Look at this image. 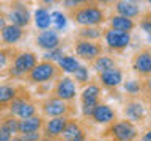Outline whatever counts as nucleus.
<instances>
[{
  "mask_svg": "<svg viewBox=\"0 0 151 141\" xmlns=\"http://www.w3.org/2000/svg\"><path fill=\"white\" fill-rule=\"evenodd\" d=\"M66 16L79 27H101L107 19L99 2H80L73 9H68Z\"/></svg>",
  "mask_w": 151,
  "mask_h": 141,
  "instance_id": "1",
  "label": "nucleus"
},
{
  "mask_svg": "<svg viewBox=\"0 0 151 141\" xmlns=\"http://www.w3.org/2000/svg\"><path fill=\"white\" fill-rule=\"evenodd\" d=\"M38 108L41 111V116L44 118H74L76 103L74 102H65L61 99H57L54 96H47L38 102Z\"/></svg>",
  "mask_w": 151,
  "mask_h": 141,
  "instance_id": "2",
  "label": "nucleus"
},
{
  "mask_svg": "<svg viewBox=\"0 0 151 141\" xmlns=\"http://www.w3.org/2000/svg\"><path fill=\"white\" fill-rule=\"evenodd\" d=\"M60 77H63V70L58 68V64L52 63V61L41 60V61H38V64L30 70V74L25 77V80L30 85H38V86H40V85L58 80Z\"/></svg>",
  "mask_w": 151,
  "mask_h": 141,
  "instance_id": "3",
  "label": "nucleus"
},
{
  "mask_svg": "<svg viewBox=\"0 0 151 141\" xmlns=\"http://www.w3.org/2000/svg\"><path fill=\"white\" fill-rule=\"evenodd\" d=\"M38 64V55L32 50H17L13 58V63L8 69L6 77L9 78H25L30 70Z\"/></svg>",
  "mask_w": 151,
  "mask_h": 141,
  "instance_id": "4",
  "label": "nucleus"
},
{
  "mask_svg": "<svg viewBox=\"0 0 151 141\" xmlns=\"http://www.w3.org/2000/svg\"><path fill=\"white\" fill-rule=\"evenodd\" d=\"M102 136L110 138V141H135L139 138V129L127 119H120L109 124Z\"/></svg>",
  "mask_w": 151,
  "mask_h": 141,
  "instance_id": "5",
  "label": "nucleus"
},
{
  "mask_svg": "<svg viewBox=\"0 0 151 141\" xmlns=\"http://www.w3.org/2000/svg\"><path fill=\"white\" fill-rule=\"evenodd\" d=\"M73 49L76 55L80 60L87 61V63H93L98 56L104 53V47L99 41H83V39H74Z\"/></svg>",
  "mask_w": 151,
  "mask_h": 141,
  "instance_id": "6",
  "label": "nucleus"
},
{
  "mask_svg": "<svg viewBox=\"0 0 151 141\" xmlns=\"http://www.w3.org/2000/svg\"><path fill=\"white\" fill-rule=\"evenodd\" d=\"M50 96L61 99L65 102H74L77 97V85L74 83L73 77H68V75L60 77L58 80H55Z\"/></svg>",
  "mask_w": 151,
  "mask_h": 141,
  "instance_id": "7",
  "label": "nucleus"
},
{
  "mask_svg": "<svg viewBox=\"0 0 151 141\" xmlns=\"http://www.w3.org/2000/svg\"><path fill=\"white\" fill-rule=\"evenodd\" d=\"M104 42H106L107 49L110 52H123L129 47L132 36L131 33H124V31H118V30H112V28H106L102 33Z\"/></svg>",
  "mask_w": 151,
  "mask_h": 141,
  "instance_id": "8",
  "label": "nucleus"
},
{
  "mask_svg": "<svg viewBox=\"0 0 151 141\" xmlns=\"http://www.w3.org/2000/svg\"><path fill=\"white\" fill-rule=\"evenodd\" d=\"M6 21L11 22V25H16L19 28H27L32 22L30 9L25 3L13 2L9 3V9L6 13Z\"/></svg>",
  "mask_w": 151,
  "mask_h": 141,
  "instance_id": "9",
  "label": "nucleus"
},
{
  "mask_svg": "<svg viewBox=\"0 0 151 141\" xmlns=\"http://www.w3.org/2000/svg\"><path fill=\"white\" fill-rule=\"evenodd\" d=\"M131 68L139 77H151V49L143 47L131 58Z\"/></svg>",
  "mask_w": 151,
  "mask_h": 141,
  "instance_id": "10",
  "label": "nucleus"
},
{
  "mask_svg": "<svg viewBox=\"0 0 151 141\" xmlns=\"http://www.w3.org/2000/svg\"><path fill=\"white\" fill-rule=\"evenodd\" d=\"M124 118L132 124H143L146 119V107L140 99H126L123 107Z\"/></svg>",
  "mask_w": 151,
  "mask_h": 141,
  "instance_id": "11",
  "label": "nucleus"
},
{
  "mask_svg": "<svg viewBox=\"0 0 151 141\" xmlns=\"http://www.w3.org/2000/svg\"><path fill=\"white\" fill-rule=\"evenodd\" d=\"M61 141H85L88 140V132L87 127L80 119H76V118H71L66 124L63 133L60 136Z\"/></svg>",
  "mask_w": 151,
  "mask_h": 141,
  "instance_id": "12",
  "label": "nucleus"
},
{
  "mask_svg": "<svg viewBox=\"0 0 151 141\" xmlns=\"http://www.w3.org/2000/svg\"><path fill=\"white\" fill-rule=\"evenodd\" d=\"M35 44L40 47V49L46 50V52H50V50H55L61 46V38H60V33L55 30V28H47V30H42L36 35L35 38Z\"/></svg>",
  "mask_w": 151,
  "mask_h": 141,
  "instance_id": "13",
  "label": "nucleus"
},
{
  "mask_svg": "<svg viewBox=\"0 0 151 141\" xmlns=\"http://www.w3.org/2000/svg\"><path fill=\"white\" fill-rule=\"evenodd\" d=\"M94 124H99V125H109L112 122L118 121V115H116V110L113 107H110L109 103H99V105L94 108V111L91 113L90 116Z\"/></svg>",
  "mask_w": 151,
  "mask_h": 141,
  "instance_id": "14",
  "label": "nucleus"
},
{
  "mask_svg": "<svg viewBox=\"0 0 151 141\" xmlns=\"http://www.w3.org/2000/svg\"><path fill=\"white\" fill-rule=\"evenodd\" d=\"M123 77H124V74H123L121 68L116 66V68L107 70V72L98 74V85L101 88L109 89V91H113L123 83Z\"/></svg>",
  "mask_w": 151,
  "mask_h": 141,
  "instance_id": "15",
  "label": "nucleus"
},
{
  "mask_svg": "<svg viewBox=\"0 0 151 141\" xmlns=\"http://www.w3.org/2000/svg\"><path fill=\"white\" fill-rule=\"evenodd\" d=\"M71 118H49L46 119L44 125H42V136L50 140H58L61 133H63L66 124Z\"/></svg>",
  "mask_w": 151,
  "mask_h": 141,
  "instance_id": "16",
  "label": "nucleus"
},
{
  "mask_svg": "<svg viewBox=\"0 0 151 141\" xmlns=\"http://www.w3.org/2000/svg\"><path fill=\"white\" fill-rule=\"evenodd\" d=\"M25 86L17 83H0V113H3L8 108L9 102L16 99Z\"/></svg>",
  "mask_w": 151,
  "mask_h": 141,
  "instance_id": "17",
  "label": "nucleus"
},
{
  "mask_svg": "<svg viewBox=\"0 0 151 141\" xmlns=\"http://www.w3.org/2000/svg\"><path fill=\"white\" fill-rule=\"evenodd\" d=\"M25 30L24 28H19L16 25H11V24H6V27L0 33V41L5 47H14V44L21 42L24 38H25Z\"/></svg>",
  "mask_w": 151,
  "mask_h": 141,
  "instance_id": "18",
  "label": "nucleus"
},
{
  "mask_svg": "<svg viewBox=\"0 0 151 141\" xmlns=\"http://www.w3.org/2000/svg\"><path fill=\"white\" fill-rule=\"evenodd\" d=\"M44 122H46V118L41 115H35L32 118H27V119H19L17 135H27V133H33V132H41Z\"/></svg>",
  "mask_w": 151,
  "mask_h": 141,
  "instance_id": "19",
  "label": "nucleus"
},
{
  "mask_svg": "<svg viewBox=\"0 0 151 141\" xmlns=\"http://www.w3.org/2000/svg\"><path fill=\"white\" fill-rule=\"evenodd\" d=\"M113 8H115V14L127 17V19H131V21H134V19L142 16L140 3H137V2H126V0H121V2L113 3Z\"/></svg>",
  "mask_w": 151,
  "mask_h": 141,
  "instance_id": "20",
  "label": "nucleus"
},
{
  "mask_svg": "<svg viewBox=\"0 0 151 141\" xmlns=\"http://www.w3.org/2000/svg\"><path fill=\"white\" fill-rule=\"evenodd\" d=\"M137 27L135 21H131L127 17L118 16V14H112L109 17V28L112 30H118V31H124V33H132V30Z\"/></svg>",
  "mask_w": 151,
  "mask_h": 141,
  "instance_id": "21",
  "label": "nucleus"
},
{
  "mask_svg": "<svg viewBox=\"0 0 151 141\" xmlns=\"http://www.w3.org/2000/svg\"><path fill=\"white\" fill-rule=\"evenodd\" d=\"M16 52L17 49H14V47H0V77H6Z\"/></svg>",
  "mask_w": 151,
  "mask_h": 141,
  "instance_id": "22",
  "label": "nucleus"
},
{
  "mask_svg": "<svg viewBox=\"0 0 151 141\" xmlns=\"http://www.w3.org/2000/svg\"><path fill=\"white\" fill-rule=\"evenodd\" d=\"M91 69H94L98 74H102V72H107L113 68H116V58H113L112 55H101L98 56L93 63H90Z\"/></svg>",
  "mask_w": 151,
  "mask_h": 141,
  "instance_id": "23",
  "label": "nucleus"
},
{
  "mask_svg": "<svg viewBox=\"0 0 151 141\" xmlns=\"http://www.w3.org/2000/svg\"><path fill=\"white\" fill-rule=\"evenodd\" d=\"M104 30L101 27H80L76 31V39H83V41H99L102 38Z\"/></svg>",
  "mask_w": 151,
  "mask_h": 141,
  "instance_id": "24",
  "label": "nucleus"
},
{
  "mask_svg": "<svg viewBox=\"0 0 151 141\" xmlns=\"http://www.w3.org/2000/svg\"><path fill=\"white\" fill-rule=\"evenodd\" d=\"M35 24H36V27L40 28L41 31H42V30H47V28H50L52 17H50L49 9L44 8V6L36 8V11H35Z\"/></svg>",
  "mask_w": 151,
  "mask_h": 141,
  "instance_id": "25",
  "label": "nucleus"
},
{
  "mask_svg": "<svg viewBox=\"0 0 151 141\" xmlns=\"http://www.w3.org/2000/svg\"><path fill=\"white\" fill-rule=\"evenodd\" d=\"M102 96V88L98 85V82L88 83L85 88H82L80 93V100H88V99H101Z\"/></svg>",
  "mask_w": 151,
  "mask_h": 141,
  "instance_id": "26",
  "label": "nucleus"
},
{
  "mask_svg": "<svg viewBox=\"0 0 151 141\" xmlns=\"http://www.w3.org/2000/svg\"><path fill=\"white\" fill-rule=\"evenodd\" d=\"M123 88H124L127 99H139L142 96V80H135V78L127 80L123 85Z\"/></svg>",
  "mask_w": 151,
  "mask_h": 141,
  "instance_id": "27",
  "label": "nucleus"
},
{
  "mask_svg": "<svg viewBox=\"0 0 151 141\" xmlns=\"http://www.w3.org/2000/svg\"><path fill=\"white\" fill-rule=\"evenodd\" d=\"M17 125H19V119L16 116L9 115V113L2 116V124H0V127H2L5 132H8L11 136L17 135Z\"/></svg>",
  "mask_w": 151,
  "mask_h": 141,
  "instance_id": "28",
  "label": "nucleus"
},
{
  "mask_svg": "<svg viewBox=\"0 0 151 141\" xmlns=\"http://www.w3.org/2000/svg\"><path fill=\"white\" fill-rule=\"evenodd\" d=\"M38 102H35L32 99V100H28V102H25L24 105L21 107V110H19L16 115L17 119H27V118H32V116H35V115H38Z\"/></svg>",
  "mask_w": 151,
  "mask_h": 141,
  "instance_id": "29",
  "label": "nucleus"
},
{
  "mask_svg": "<svg viewBox=\"0 0 151 141\" xmlns=\"http://www.w3.org/2000/svg\"><path fill=\"white\" fill-rule=\"evenodd\" d=\"M57 64H58V68L61 70H65V72H69V74H74L76 70H77L79 68V61L74 58V56H71V55H63L61 58L57 61Z\"/></svg>",
  "mask_w": 151,
  "mask_h": 141,
  "instance_id": "30",
  "label": "nucleus"
},
{
  "mask_svg": "<svg viewBox=\"0 0 151 141\" xmlns=\"http://www.w3.org/2000/svg\"><path fill=\"white\" fill-rule=\"evenodd\" d=\"M73 80L77 86H82L85 88L87 85L90 83V69L87 66H79L77 70L73 74Z\"/></svg>",
  "mask_w": 151,
  "mask_h": 141,
  "instance_id": "31",
  "label": "nucleus"
},
{
  "mask_svg": "<svg viewBox=\"0 0 151 141\" xmlns=\"http://www.w3.org/2000/svg\"><path fill=\"white\" fill-rule=\"evenodd\" d=\"M99 103H101V99H88V100H80V115L82 118H90L91 113L94 111Z\"/></svg>",
  "mask_w": 151,
  "mask_h": 141,
  "instance_id": "32",
  "label": "nucleus"
},
{
  "mask_svg": "<svg viewBox=\"0 0 151 141\" xmlns=\"http://www.w3.org/2000/svg\"><path fill=\"white\" fill-rule=\"evenodd\" d=\"M142 99L140 100L146 103V105H151V77H146L142 80Z\"/></svg>",
  "mask_w": 151,
  "mask_h": 141,
  "instance_id": "33",
  "label": "nucleus"
},
{
  "mask_svg": "<svg viewBox=\"0 0 151 141\" xmlns=\"http://www.w3.org/2000/svg\"><path fill=\"white\" fill-rule=\"evenodd\" d=\"M50 17H52V24H55V30L57 31L66 27V14L60 13V11H54L50 14Z\"/></svg>",
  "mask_w": 151,
  "mask_h": 141,
  "instance_id": "34",
  "label": "nucleus"
},
{
  "mask_svg": "<svg viewBox=\"0 0 151 141\" xmlns=\"http://www.w3.org/2000/svg\"><path fill=\"white\" fill-rule=\"evenodd\" d=\"M139 25H140V28H142L145 33L151 35V13H150V11H146V13L142 14Z\"/></svg>",
  "mask_w": 151,
  "mask_h": 141,
  "instance_id": "35",
  "label": "nucleus"
},
{
  "mask_svg": "<svg viewBox=\"0 0 151 141\" xmlns=\"http://www.w3.org/2000/svg\"><path fill=\"white\" fill-rule=\"evenodd\" d=\"M44 60L46 61H52V63H57L61 56H63V50H61V47H58V49H55V50H50V52H46L44 55Z\"/></svg>",
  "mask_w": 151,
  "mask_h": 141,
  "instance_id": "36",
  "label": "nucleus"
},
{
  "mask_svg": "<svg viewBox=\"0 0 151 141\" xmlns=\"http://www.w3.org/2000/svg\"><path fill=\"white\" fill-rule=\"evenodd\" d=\"M24 141H40L42 138V132H33V133L21 135Z\"/></svg>",
  "mask_w": 151,
  "mask_h": 141,
  "instance_id": "37",
  "label": "nucleus"
},
{
  "mask_svg": "<svg viewBox=\"0 0 151 141\" xmlns=\"http://www.w3.org/2000/svg\"><path fill=\"white\" fill-rule=\"evenodd\" d=\"M11 138H13V136L0 127V141H11Z\"/></svg>",
  "mask_w": 151,
  "mask_h": 141,
  "instance_id": "38",
  "label": "nucleus"
},
{
  "mask_svg": "<svg viewBox=\"0 0 151 141\" xmlns=\"http://www.w3.org/2000/svg\"><path fill=\"white\" fill-rule=\"evenodd\" d=\"M5 27H6V13L0 11V33H2Z\"/></svg>",
  "mask_w": 151,
  "mask_h": 141,
  "instance_id": "39",
  "label": "nucleus"
},
{
  "mask_svg": "<svg viewBox=\"0 0 151 141\" xmlns=\"http://www.w3.org/2000/svg\"><path fill=\"white\" fill-rule=\"evenodd\" d=\"M140 141H151V129L143 132V135L140 136Z\"/></svg>",
  "mask_w": 151,
  "mask_h": 141,
  "instance_id": "40",
  "label": "nucleus"
},
{
  "mask_svg": "<svg viewBox=\"0 0 151 141\" xmlns=\"http://www.w3.org/2000/svg\"><path fill=\"white\" fill-rule=\"evenodd\" d=\"M40 141H61V140H60V138H58V140H50V138H44V136H42Z\"/></svg>",
  "mask_w": 151,
  "mask_h": 141,
  "instance_id": "41",
  "label": "nucleus"
},
{
  "mask_svg": "<svg viewBox=\"0 0 151 141\" xmlns=\"http://www.w3.org/2000/svg\"><path fill=\"white\" fill-rule=\"evenodd\" d=\"M2 116H3V113H0V124H2Z\"/></svg>",
  "mask_w": 151,
  "mask_h": 141,
  "instance_id": "42",
  "label": "nucleus"
},
{
  "mask_svg": "<svg viewBox=\"0 0 151 141\" xmlns=\"http://www.w3.org/2000/svg\"><path fill=\"white\" fill-rule=\"evenodd\" d=\"M148 5H150V6H151V0H150V2H148Z\"/></svg>",
  "mask_w": 151,
  "mask_h": 141,
  "instance_id": "43",
  "label": "nucleus"
}]
</instances>
